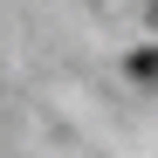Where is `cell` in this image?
Listing matches in <instances>:
<instances>
[{"label":"cell","mask_w":158,"mask_h":158,"mask_svg":"<svg viewBox=\"0 0 158 158\" xmlns=\"http://www.w3.org/2000/svg\"><path fill=\"white\" fill-rule=\"evenodd\" d=\"M131 76H138V83H151V89H158V48H138V55H131Z\"/></svg>","instance_id":"1"}]
</instances>
